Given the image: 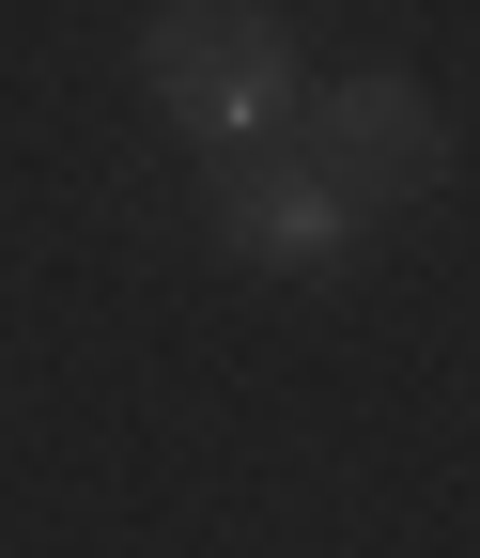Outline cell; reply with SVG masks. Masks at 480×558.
Masks as SVG:
<instances>
[{
    "label": "cell",
    "instance_id": "3957f363",
    "mask_svg": "<svg viewBox=\"0 0 480 558\" xmlns=\"http://www.w3.org/2000/svg\"><path fill=\"white\" fill-rule=\"evenodd\" d=\"M295 140L372 202V218H403V202H434L450 186V109L403 78V62H357V78H310V109H295Z\"/></svg>",
    "mask_w": 480,
    "mask_h": 558
},
{
    "label": "cell",
    "instance_id": "7a4b0ae2",
    "mask_svg": "<svg viewBox=\"0 0 480 558\" xmlns=\"http://www.w3.org/2000/svg\"><path fill=\"white\" fill-rule=\"evenodd\" d=\"M201 233L233 264H263V279H325V264H357L372 202L341 186L310 140H248V156H201Z\"/></svg>",
    "mask_w": 480,
    "mask_h": 558
},
{
    "label": "cell",
    "instance_id": "6da1fadb",
    "mask_svg": "<svg viewBox=\"0 0 480 558\" xmlns=\"http://www.w3.org/2000/svg\"><path fill=\"white\" fill-rule=\"evenodd\" d=\"M140 94L201 140V156H248V140H295L310 62L263 0H156L140 16Z\"/></svg>",
    "mask_w": 480,
    "mask_h": 558
}]
</instances>
